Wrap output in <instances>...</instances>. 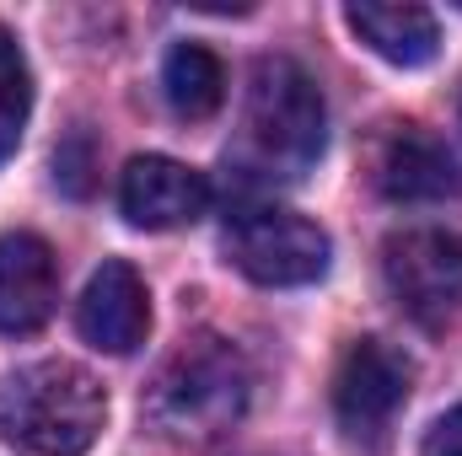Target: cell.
<instances>
[{
    "label": "cell",
    "mask_w": 462,
    "mask_h": 456,
    "mask_svg": "<svg viewBox=\"0 0 462 456\" xmlns=\"http://www.w3.org/2000/svg\"><path fill=\"white\" fill-rule=\"evenodd\" d=\"M371 183L393 205H441L462 194L457 156L425 129V123H382L371 140Z\"/></svg>",
    "instance_id": "52a82bcc"
},
{
    "label": "cell",
    "mask_w": 462,
    "mask_h": 456,
    "mask_svg": "<svg viewBox=\"0 0 462 456\" xmlns=\"http://www.w3.org/2000/svg\"><path fill=\"white\" fill-rule=\"evenodd\" d=\"M108 392L70 360L22 365L0 387V435L27 456H81L103 435Z\"/></svg>",
    "instance_id": "7a4b0ae2"
},
{
    "label": "cell",
    "mask_w": 462,
    "mask_h": 456,
    "mask_svg": "<svg viewBox=\"0 0 462 456\" xmlns=\"http://www.w3.org/2000/svg\"><path fill=\"white\" fill-rule=\"evenodd\" d=\"M60 306V258L32 231L0 236V333H38Z\"/></svg>",
    "instance_id": "30bf717a"
},
{
    "label": "cell",
    "mask_w": 462,
    "mask_h": 456,
    "mask_svg": "<svg viewBox=\"0 0 462 456\" xmlns=\"http://www.w3.org/2000/svg\"><path fill=\"white\" fill-rule=\"evenodd\" d=\"M414 392V360L387 339H355L334 370V419L349 441H382Z\"/></svg>",
    "instance_id": "8992f818"
},
{
    "label": "cell",
    "mask_w": 462,
    "mask_h": 456,
    "mask_svg": "<svg viewBox=\"0 0 462 456\" xmlns=\"http://www.w3.org/2000/svg\"><path fill=\"white\" fill-rule=\"evenodd\" d=\"M54 178L70 188V194H87L92 178H87V140H70L60 156H54Z\"/></svg>",
    "instance_id": "9a60e30c"
},
{
    "label": "cell",
    "mask_w": 462,
    "mask_h": 456,
    "mask_svg": "<svg viewBox=\"0 0 462 456\" xmlns=\"http://www.w3.org/2000/svg\"><path fill=\"white\" fill-rule=\"evenodd\" d=\"M118 210L140 231L194 226L210 210V183H205V172H194L172 156H134L118 178Z\"/></svg>",
    "instance_id": "ba28073f"
},
{
    "label": "cell",
    "mask_w": 462,
    "mask_h": 456,
    "mask_svg": "<svg viewBox=\"0 0 462 456\" xmlns=\"http://www.w3.org/2000/svg\"><path fill=\"white\" fill-rule=\"evenodd\" d=\"M247 392V360L216 333H194L162 360L156 381L145 387V419L178 446H210L242 424Z\"/></svg>",
    "instance_id": "6da1fadb"
},
{
    "label": "cell",
    "mask_w": 462,
    "mask_h": 456,
    "mask_svg": "<svg viewBox=\"0 0 462 456\" xmlns=\"http://www.w3.org/2000/svg\"><path fill=\"white\" fill-rule=\"evenodd\" d=\"M242 134H247L253 161L269 178H301L323 156V140H328V108H323L318 81L296 59L263 54L247 81Z\"/></svg>",
    "instance_id": "3957f363"
},
{
    "label": "cell",
    "mask_w": 462,
    "mask_h": 456,
    "mask_svg": "<svg viewBox=\"0 0 462 456\" xmlns=\"http://www.w3.org/2000/svg\"><path fill=\"white\" fill-rule=\"evenodd\" d=\"M27 114H32V70H27L22 43L0 27V161L16 150Z\"/></svg>",
    "instance_id": "4fadbf2b"
},
{
    "label": "cell",
    "mask_w": 462,
    "mask_h": 456,
    "mask_svg": "<svg viewBox=\"0 0 462 456\" xmlns=\"http://www.w3.org/2000/svg\"><path fill=\"white\" fill-rule=\"evenodd\" d=\"M420 456H462V403L430 424V435H425Z\"/></svg>",
    "instance_id": "5bb4252c"
},
{
    "label": "cell",
    "mask_w": 462,
    "mask_h": 456,
    "mask_svg": "<svg viewBox=\"0 0 462 456\" xmlns=\"http://www.w3.org/2000/svg\"><path fill=\"white\" fill-rule=\"evenodd\" d=\"M162 87H167L172 114L189 118V123H205L226 103V65L205 43H178L162 65Z\"/></svg>",
    "instance_id": "7c38bea8"
},
{
    "label": "cell",
    "mask_w": 462,
    "mask_h": 456,
    "mask_svg": "<svg viewBox=\"0 0 462 456\" xmlns=\"http://www.w3.org/2000/svg\"><path fill=\"white\" fill-rule=\"evenodd\" d=\"M328 252H334L328 231L296 210H280V205H253L226 226V258L253 285H269V290L323 279Z\"/></svg>",
    "instance_id": "5b68a950"
},
{
    "label": "cell",
    "mask_w": 462,
    "mask_h": 456,
    "mask_svg": "<svg viewBox=\"0 0 462 456\" xmlns=\"http://www.w3.org/2000/svg\"><path fill=\"white\" fill-rule=\"evenodd\" d=\"M345 22L371 54H382L387 65H403V70L430 65L441 49L436 11L414 5V0H355V5H345Z\"/></svg>",
    "instance_id": "8fae6325"
},
{
    "label": "cell",
    "mask_w": 462,
    "mask_h": 456,
    "mask_svg": "<svg viewBox=\"0 0 462 456\" xmlns=\"http://www.w3.org/2000/svg\"><path fill=\"white\" fill-rule=\"evenodd\" d=\"M76 328L92 349H108V354H134L145 333H151V296H145V279L124 263V258H108L81 301H76Z\"/></svg>",
    "instance_id": "9c48e42d"
},
{
    "label": "cell",
    "mask_w": 462,
    "mask_h": 456,
    "mask_svg": "<svg viewBox=\"0 0 462 456\" xmlns=\"http://www.w3.org/2000/svg\"><path fill=\"white\" fill-rule=\"evenodd\" d=\"M382 279L387 296L430 333L462 317V231L414 226L382 242Z\"/></svg>",
    "instance_id": "277c9868"
}]
</instances>
